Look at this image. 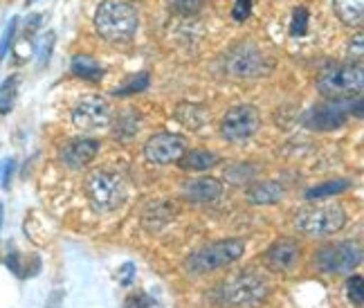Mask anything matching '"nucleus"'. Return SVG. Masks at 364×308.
Returning <instances> with one entry per match:
<instances>
[{"mask_svg": "<svg viewBox=\"0 0 364 308\" xmlns=\"http://www.w3.org/2000/svg\"><path fill=\"white\" fill-rule=\"evenodd\" d=\"M139 131V117L135 113H124L115 122V137H133Z\"/></svg>", "mask_w": 364, "mask_h": 308, "instance_id": "25", "label": "nucleus"}, {"mask_svg": "<svg viewBox=\"0 0 364 308\" xmlns=\"http://www.w3.org/2000/svg\"><path fill=\"white\" fill-rule=\"evenodd\" d=\"M182 196H185L189 203H212L223 196V183L209 176L193 178L182 187Z\"/></svg>", "mask_w": 364, "mask_h": 308, "instance_id": "15", "label": "nucleus"}, {"mask_svg": "<svg viewBox=\"0 0 364 308\" xmlns=\"http://www.w3.org/2000/svg\"><path fill=\"white\" fill-rule=\"evenodd\" d=\"M16 30H18V18L14 16V18L9 21V25H7L5 34H3V41H0V59H3L5 54H7V50H9V46H11L14 36H16Z\"/></svg>", "mask_w": 364, "mask_h": 308, "instance_id": "30", "label": "nucleus"}, {"mask_svg": "<svg viewBox=\"0 0 364 308\" xmlns=\"http://www.w3.org/2000/svg\"><path fill=\"white\" fill-rule=\"evenodd\" d=\"M362 277L360 275H355V277H351L346 282V292H348V299H351L355 306H362L364 304V290H362Z\"/></svg>", "mask_w": 364, "mask_h": 308, "instance_id": "29", "label": "nucleus"}, {"mask_svg": "<svg viewBox=\"0 0 364 308\" xmlns=\"http://www.w3.org/2000/svg\"><path fill=\"white\" fill-rule=\"evenodd\" d=\"M73 73L81 79H88V81H100L104 77V68L97 63L90 54H75L73 57Z\"/></svg>", "mask_w": 364, "mask_h": 308, "instance_id": "21", "label": "nucleus"}, {"mask_svg": "<svg viewBox=\"0 0 364 308\" xmlns=\"http://www.w3.org/2000/svg\"><path fill=\"white\" fill-rule=\"evenodd\" d=\"M54 43H57V34L52 30L46 32L43 36L38 38V46H36V59H38V68H46L50 63V57H52V50H54Z\"/></svg>", "mask_w": 364, "mask_h": 308, "instance_id": "26", "label": "nucleus"}, {"mask_svg": "<svg viewBox=\"0 0 364 308\" xmlns=\"http://www.w3.org/2000/svg\"><path fill=\"white\" fill-rule=\"evenodd\" d=\"M362 34H358L355 36V43L351 41V46H348V59H351V63H355V65H360V61H362Z\"/></svg>", "mask_w": 364, "mask_h": 308, "instance_id": "33", "label": "nucleus"}, {"mask_svg": "<svg viewBox=\"0 0 364 308\" xmlns=\"http://www.w3.org/2000/svg\"><path fill=\"white\" fill-rule=\"evenodd\" d=\"M261 126V115L255 106L241 104L230 108L220 120V135L230 139V142H245L252 135L259 131Z\"/></svg>", "mask_w": 364, "mask_h": 308, "instance_id": "8", "label": "nucleus"}, {"mask_svg": "<svg viewBox=\"0 0 364 308\" xmlns=\"http://www.w3.org/2000/svg\"><path fill=\"white\" fill-rule=\"evenodd\" d=\"M274 61L270 54H265L259 46L250 43H236L225 52V70L228 75L239 77V79H255L272 73Z\"/></svg>", "mask_w": 364, "mask_h": 308, "instance_id": "5", "label": "nucleus"}, {"mask_svg": "<svg viewBox=\"0 0 364 308\" xmlns=\"http://www.w3.org/2000/svg\"><path fill=\"white\" fill-rule=\"evenodd\" d=\"M86 193L88 201L97 212H115L126 201V187L122 176L106 171V169H97L86 178Z\"/></svg>", "mask_w": 364, "mask_h": 308, "instance_id": "7", "label": "nucleus"}, {"mask_svg": "<svg viewBox=\"0 0 364 308\" xmlns=\"http://www.w3.org/2000/svg\"><path fill=\"white\" fill-rule=\"evenodd\" d=\"M286 189L277 180H259V183L250 185L245 191V198L252 205H274L279 201H284Z\"/></svg>", "mask_w": 364, "mask_h": 308, "instance_id": "16", "label": "nucleus"}, {"mask_svg": "<svg viewBox=\"0 0 364 308\" xmlns=\"http://www.w3.org/2000/svg\"><path fill=\"white\" fill-rule=\"evenodd\" d=\"M308 30V9L306 7H297L292 11V23H290V36H304Z\"/></svg>", "mask_w": 364, "mask_h": 308, "instance_id": "28", "label": "nucleus"}, {"mask_svg": "<svg viewBox=\"0 0 364 308\" xmlns=\"http://www.w3.org/2000/svg\"><path fill=\"white\" fill-rule=\"evenodd\" d=\"M14 169H16V162H14V160H3V162H0V185H3V189H9Z\"/></svg>", "mask_w": 364, "mask_h": 308, "instance_id": "32", "label": "nucleus"}, {"mask_svg": "<svg viewBox=\"0 0 364 308\" xmlns=\"http://www.w3.org/2000/svg\"><path fill=\"white\" fill-rule=\"evenodd\" d=\"M149 83H151L149 73H137L131 79H126L122 86H117L113 90V95H117V97H129V95H135V92H142V90L149 88Z\"/></svg>", "mask_w": 364, "mask_h": 308, "instance_id": "24", "label": "nucleus"}, {"mask_svg": "<svg viewBox=\"0 0 364 308\" xmlns=\"http://www.w3.org/2000/svg\"><path fill=\"white\" fill-rule=\"evenodd\" d=\"M250 14H252V0H236L234 9H232V18L243 23L250 18Z\"/></svg>", "mask_w": 364, "mask_h": 308, "instance_id": "31", "label": "nucleus"}, {"mask_svg": "<svg viewBox=\"0 0 364 308\" xmlns=\"http://www.w3.org/2000/svg\"><path fill=\"white\" fill-rule=\"evenodd\" d=\"M0 225H3V205H0Z\"/></svg>", "mask_w": 364, "mask_h": 308, "instance_id": "37", "label": "nucleus"}, {"mask_svg": "<svg viewBox=\"0 0 364 308\" xmlns=\"http://www.w3.org/2000/svg\"><path fill=\"white\" fill-rule=\"evenodd\" d=\"M176 120L182 124V126H187V129L191 131H198L200 126L207 124L209 115H207V110L198 104H180L176 108Z\"/></svg>", "mask_w": 364, "mask_h": 308, "instance_id": "19", "label": "nucleus"}, {"mask_svg": "<svg viewBox=\"0 0 364 308\" xmlns=\"http://www.w3.org/2000/svg\"><path fill=\"white\" fill-rule=\"evenodd\" d=\"M319 270L324 272H351L362 263V248L353 241H342L335 245H326L315 257Z\"/></svg>", "mask_w": 364, "mask_h": 308, "instance_id": "10", "label": "nucleus"}, {"mask_svg": "<svg viewBox=\"0 0 364 308\" xmlns=\"http://www.w3.org/2000/svg\"><path fill=\"white\" fill-rule=\"evenodd\" d=\"M149 306H151V302L144 295H131L129 299H126L124 308H149Z\"/></svg>", "mask_w": 364, "mask_h": 308, "instance_id": "35", "label": "nucleus"}, {"mask_svg": "<svg viewBox=\"0 0 364 308\" xmlns=\"http://www.w3.org/2000/svg\"><path fill=\"white\" fill-rule=\"evenodd\" d=\"M100 151V142L90 137H77V139H70L68 144L61 147V162L70 169H83L86 164H90Z\"/></svg>", "mask_w": 364, "mask_h": 308, "instance_id": "13", "label": "nucleus"}, {"mask_svg": "<svg viewBox=\"0 0 364 308\" xmlns=\"http://www.w3.org/2000/svg\"><path fill=\"white\" fill-rule=\"evenodd\" d=\"M353 113V104L348 102H328V104H315L301 115V122L311 131H335L342 129Z\"/></svg>", "mask_w": 364, "mask_h": 308, "instance_id": "9", "label": "nucleus"}, {"mask_svg": "<svg viewBox=\"0 0 364 308\" xmlns=\"http://www.w3.org/2000/svg\"><path fill=\"white\" fill-rule=\"evenodd\" d=\"M187 153V139L176 133H158L144 144V158L153 164H173Z\"/></svg>", "mask_w": 364, "mask_h": 308, "instance_id": "11", "label": "nucleus"}, {"mask_svg": "<svg viewBox=\"0 0 364 308\" xmlns=\"http://www.w3.org/2000/svg\"><path fill=\"white\" fill-rule=\"evenodd\" d=\"M364 88V73L362 65L344 63L331 65L321 70L317 77V92L328 102H348L353 97H360Z\"/></svg>", "mask_w": 364, "mask_h": 308, "instance_id": "2", "label": "nucleus"}, {"mask_svg": "<svg viewBox=\"0 0 364 308\" xmlns=\"http://www.w3.org/2000/svg\"><path fill=\"white\" fill-rule=\"evenodd\" d=\"M137 27L139 14L126 0H104L95 11V30L104 41H110V43L131 41Z\"/></svg>", "mask_w": 364, "mask_h": 308, "instance_id": "1", "label": "nucleus"}, {"mask_svg": "<svg viewBox=\"0 0 364 308\" xmlns=\"http://www.w3.org/2000/svg\"><path fill=\"white\" fill-rule=\"evenodd\" d=\"M346 212L340 203H317L301 207L295 216V228L308 236H326L344 228Z\"/></svg>", "mask_w": 364, "mask_h": 308, "instance_id": "4", "label": "nucleus"}, {"mask_svg": "<svg viewBox=\"0 0 364 308\" xmlns=\"http://www.w3.org/2000/svg\"><path fill=\"white\" fill-rule=\"evenodd\" d=\"M268 297V282L255 272L234 275L218 288V302L225 308H255Z\"/></svg>", "mask_w": 364, "mask_h": 308, "instance_id": "3", "label": "nucleus"}, {"mask_svg": "<svg viewBox=\"0 0 364 308\" xmlns=\"http://www.w3.org/2000/svg\"><path fill=\"white\" fill-rule=\"evenodd\" d=\"M333 9L346 27H360L364 21V0H333Z\"/></svg>", "mask_w": 364, "mask_h": 308, "instance_id": "18", "label": "nucleus"}, {"mask_svg": "<svg viewBox=\"0 0 364 308\" xmlns=\"http://www.w3.org/2000/svg\"><path fill=\"white\" fill-rule=\"evenodd\" d=\"M346 189H351V180H328V183H321L313 189L306 191V198L308 201H317V198H328V196H338Z\"/></svg>", "mask_w": 364, "mask_h": 308, "instance_id": "22", "label": "nucleus"}, {"mask_svg": "<svg viewBox=\"0 0 364 308\" xmlns=\"http://www.w3.org/2000/svg\"><path fill=\"white\" fill-rule=\"evenodd\" d=\"M7 265H9V268L14 270V272H16L18 277H23L21 275V263H18V252H9V257H7Z\"/></svg>", "mask_w": 364, "mask_h": 308, "instance_id": "36", "label": "nucleus"}, {"mask_svg": "<svg viewBox=\"0 0 364 308\" xmlns=\"http://www.w3.org/2000/svg\"><path fill=\"white\" fill-rule=\"evenodd\" d=\"M18 95V77H7L0 83V115L11 113L14 104H16Z\"/></svg>", "mask_w": 364, "mask_h": 308, "instance_id": "23", "label": "nucleus"}, {"mask_svg": "<svg viewBox=\"0 0 364 308\" xmlns=\"http://www.w3.org/2000/svg\"><path fill=\"white\" fill-rule=\"evenodd\" d=\"M205 7V0H169V9L178 16H196Z\"/></svg>", "mask_w": 364, "mask_h": 308, "instance_id": "27", "label": "nucleus"}, {"mask_svg": "<svg viewBox=\"0 0 364 308\" xmlns=\"http://www.w3.org/2000/svg\"><path fill=\"white\" fill-rule=\"evenodd\" d=\"M133 275H135V265H133V263H124L122 268H119V282H122L124 286H129V284H131V279H133Z\"/></svg>", "mask_w": 364, "mask_h": 308, "instance_id": "34", "label": "nucleus"}, {"mask_svg": "<svg viewBox=\"0 0 364 308\" xmlns=\"http://www.w3.org/2000/svg\"><path fill=\"white\" fill-rule=\"evenodd\" d=\"M245 252V241L243 239H225V241H216L209 243L200 250H196L193 255L185 261L187 270L193 275H205L212 272L223 265H230L234 261H239Z\"/></svg>", "mask_w": 364, "mask_h": 308, "instance_id": "6", "label": "nucleus"}, {"mask_svg": "<svg viewBox=\"0 0 364 308\" xmlns=\"http://www.w3.org/2000/svg\"><path fill=\"white\" fill-rule=\"evenodd\" d=\"M299 252L301 248L295 239H279L268 248V252H265L263 263L268 265V270L272 272H286L297 263Z\"/></svg>", "mask_w": 364, "mask_h": 308, "instance_id": "14", "label": "nucleus"}, {"mask_svg": "<svg viewBox=\"0 0 364 308\" xmlns=\"http://www.w3.org/2000/svg\"><path fill=\"white\" fill-rule=\"evenodd\" d=\"M73 122L81 131H97L110 124V106L106 100L97 95H88L79 100L73 108Z\"/></svg>", "mask_w": 364, "mask_h": 308, "instance_id": "12", "label": "nucleus"}, {"mask_svg": "<svg viewBox=\"0 0 364 308\" xmlns=\"http://www.w3.org/2000/svg\"><path fill=\"white\" fill-rule=\"evenodd\" d=\"M180 166L182 169H191V171H207L209 166L218 164V156L212 151H203V149H196V151H189L185 153L180 160Z\"/></svg>", "mask_w": 364, "mask_h": 308, "instance_id": "20", "label": "nucleus"}, {"mask_svg": "<svg viewBox=\"0 0 364 308\" xmlns=\"http://www.w3.org/2000/svg\"><path fill=\"white\" fill-rule=\"evenodd\" d=\"M171 218H176V205L169 203V201H158V203H153V205L146 207V212L142 216V225L149 232H156L162 225H166Z\"/></svg>", "mask_w": 364, "mask_h": 308, "instance_id": "17", "label": "nucleus"}]
</instances>
